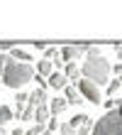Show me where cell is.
I'll use <instances>...</instances> for the list:
<instances>
[{
	"label": "cell",
	"mask_w": 122,
	"mask_h": 135,
	"mask_svg": "<svg viewBox=\"0 0 122 135\" xmlns=\"http://www.w3.org/2000/svg\"><path fill=\"white\" fill-rule=\"evenodd\" d=\"M32 79H34V69H32V64L7 57L5 69H3V84L7 86V89H17L20 91L22 86H27L32 81Z\"/></svg>",
	"instance_id": "obj_1"
},
{
	"label": "cell",
	"mask_w": 122,
	"mask_h": 135,
	"mask_svg": "<svg viewBox=\"0 0 122 135\" xmlns=\"http://www.w3.org/2000/svg\"><path fill=\"white\" fill-rule=\"evenodd\" d=\"M34 81L39 84V89H46V86H49V84H46V76H39L37 71H34Z\"/></svg>",
	"instance_id": "obj_22"
},
{
	"label": "cell",
	"mask_w": 122,
	"mask_h": 135,
	"mask_svg": "<svg viewBox=\"0 0 122 135\" xmlns=\"http://www.w3.org/2000/svg\"><path fill=\"white\" fill-rule=\"evenodd\" d=\"M115 57L122 59V44H115Z\"/></svg>",
	"instance_id": "obj_27"
},
{
	"label": "cell",
	"mask_w": 122,
	"mask_h": 135,
	"mask_svg": "<svg viewBox=\"0 0 122 135\" xmlns=\"http://www.w3.org/2000/svg\"><path fill=\"white\" fill-rule=\"evenodd\" d=\"M46 120H49V106H37V110H34V123L46 125Z\"/></svg>",
	"instance_id": "obj_13"
},
{
	"label": "cell",
	"mask_w": 122,
	"mask_h": 135,
	"mask_svg": "<svg viewBox=\"0 0 122 135\" xmlns=\"http://www.w3.org/2000/svg\"><path fill=\"white\" fill-rule=\"evenodd\" d=\"M5 61H7V54H0V79H3V69H5Z\"/></svg>",
	"instance_id": "obj_25"
},
{
	"label": "cell",
	"mask_w": 122,
	"mask_h": 135,
	"mask_svg": "<svg viewBox=\"0 0 122 135\" xmlns=\"http://www.w3.org/2000/svg\"><path fill=\"white\" fill-rule=\"evenodd\" d=\"M63 74H66V79H68V81H73V84H76L78 79L83 76V74H81V69L76 66V61H66V66H63Z\"/></svg>",
	"instance_id": "obj_9"
},
{
	"label": "cell",
	"mask_w": 122,
	"mask_h": 135,
	"mask_svg": "<svg viewBox=\"0 0 122 135\" xmlns=\"http://www.w3.org/2000/svg\"><path fill=\"white\" fill-rule=\"evenodd\" d=\"M86 52H88V44H66V47H61V59L76 61L81 57H86Z\"/></svg>",
	"instance_id": "obj_5"
},
{
	"label": "cell",
	"mask_w": 122,
	"mask_h": 135,
	"mask_svg": "<svg viewBox=\"0 0 122 135\" xmlns=\"http://www.w3.org/2000/svg\"><path fill=\"white\" fill-rule=\"evenodd\" d=\"M103 103H105V108H108V110H112V108H117V106H122V101H120V98H105Z\"/></svg>",
	"instance_id": "obj_19"
},
{
	"label": "cell",
	"mask_w": 122,
	"mask_h": 135,
	"mask_svg": "<svg viewBox=\"0 0 122 135\" xmlns=\"http://www.w3.org/2000/svg\"><path fill=\"white\" fill-rule=\"evenodd\" d=\"M117 79H120V84H122V76H117Z\"/></svg>",
	"instance_id": "obj_31"
},
{
	"label": "cell",
	"mask_w": 122,
	"mask_h": 135,
	"mask_svg": "<svg viewBox=\"0 0 122 135\" xmlns=\"http://www.w3.org/2000/svg\"><path fill=\"white\" fill-rule=\"evenodd\" d=\"M46 130V125H42V123H37L34 128H29V130H24V135H42Z\"/></svg>",
	"instance_id": "obj_18"
},
{
	"label": "cell",
	"mask_w": 122,
	"mask_h": 135,
	"mask_svg": "<svg viewBox=\"0 0 122 135\" xmlns=\"http://www.w3.org/2000/svg\"><path fill=\"white\" fill-rule=\"evenodd\" d=\"M27 101H29V103H34V106H46V101H49L46 89H37V91H32Z\"/></svg>",
	"instance_id": "obj_10"
},
{
	"label": "cell",
	"mask_w": 122,
	"mask_h": 135,
	"mask_svg": "<svg viewBox=\"0 0 122 135\" xmlns=\"http://www.w3.org/2000/svg\"><path fill=\"white\" fill-rule=\"evenodd\" d=\"M0 135H7V130H5V125H0Z\"/></svg>",
	"instance_id": "obj_29"
},
{
	"label": "cell",
	"mask_w": 122,
	"mask_h": 135,
	"mask_svg": "<svg viewBox=\"0 0 122 135\" xmlns=\"http://www.w3.org/2000/svg\"><path fill=\"white\" fill-rule=\"evenodd\" d=\"M12 47H15V42H0V49H3V52H10Z\"/></svg>",
	"instance_id": "obj_24"
},
{
	"label": "cell",
	"mask_w": 122,
	"mask_h": 135,
	"mask_svg": "<svg viewBox=\"0 0 122 135\" xmlns=\"http://www.w3.org/2000/svg\"><path fill=\"white\" fill-rule=\"evenodd\" d=\"M110 74H115V76H122V61H120V64H115V66H110Z\"/></svg>",
	"instance_id": "obj_23"
},
{
	"label": "cell",
	"mask_w": 122,
	"mask_h": 135,
	"mask_svg": "<svg viewBox=\"0 0 122 135\" xmlns=\"http://www.w3.org/2000/svg\"><path fill=\"white\" fill-rule=\"evenodd\" d=\"M12 135H24V130H22V128H15V130H12Z\"/></svg>",
	"instance_id": "obj_28"
},
{
	"label": "cell",
	"mask_w": 122,
	"mask_h": 135,
	"mask_svg": "<svg viewBox=\"0 0 122 135\" xmlns=\"http://www.w3.org/2000/svg\"><path fill=\"white\" fill-rule=\"evenodd\" d=\"M76 89L81 91V96H83L86 101H91L93 106H98V103L103 101V93H100V86H98V84H93L91 79H83V76H81L78 81H76Z\"/></svg>",
	"instance_id": "obj_4"
},
{
	"label": "cell",
	"mask_w": 122,
	"mask_h": 135,
	"mask_svg": "<svg viewBox=\"0 0 122 135\" xmlns=\"http://www.w3.org/2000/svg\"><path fill=\"white\" fill-rule=\"evenodd\" d=\"M81 74H83V79H91L93 84L98 86H105L110 81V61L103 57H93V59H86L83 69H81Z\"/></svg>",
	"instance_id": "obj_2"
},
{
	"label": "cell",
	"mask_w": 122,
	"mask_h": 135,
	"mask_svg": "<svg viewBox=\"0 0 122 135\" xmlns=\"http://www.w3.org/2000/svg\"><path fill=\"white\" fill-rule=\"evenodd\" d=\"M7 57H10V59H17V61H27V64L32 61V54H29V52H24L22 47H17V44L10 49V54H7Z\"/></svg>",
	"instance_id": "obj_11"
},
{
	"label": "cell",
	"mask_w": 122,
	"mask_h": 135,
	"mask_svg": "<svg viewBox=\"0 0 122 135\" xmlns=\"http://www.w3.org/2000/svg\"><path fill=\"white\" fill-rule=\"evenodd\" d=\"M86 120H88V115H86V113H78V115H73L71 120H68V125H71L73 130H76V128H81V125H83Z\"/></svg>",
	"instance_id": "obj_16"
},
{
	"label": "cell",
	"mask_w": 122,
	"mask_h": 135,
	"mask_svg": "<svg viewBox=\"0 0 122 135\" xmlns=\"http://www.w3.org/2000/svg\"><path fill=\"white\" fill-rule=\"evenodd\" d=\"M42 135H51V133H49V130H44V133H42Z\"/></svg>",
	"instance_id": "obj_30"
},
{
	"label": "cell",
	"mask_w": 122,
	"mask_h": 135,
	"mask_svg": "<svg viewBox=\"0 0 122 135\" xmlns=\"http://www.w3.org/2000/svg\"><path fill=\"white\" fill-rule=\"evenodd\" d=\"M122 89V84H120V79H112V81H108V93L110 96H115V93Z\"/></svg>",
	"instance_id": "obj_17"
},
{
	"label": "cell",
	"mask_w": 122,
	"mask_h": 135,
	"mask_svg": "<svg viewBox=\"0 0 122 135\" xmlns=\"http://www.w3.org/2000/svg\"><path fill=\"white\" fill-rule=\"evenodd\" d=\"M51 71H54V64H51L49 59H39V61H37V74H39V76H49Z\"/></svg>",
	"instance_id": "obj_12"
},
{
	"label": "cell",
	"mask_w": 122,
	"mask_h": 135,
	"mask_svg": "<svg viewBox=\"0 0 122 135\" xmlns=\"http://www.w3.org/2000/svg\"><path fill=\"white\" fill-rule=\"evenodd\" d=\"M63 98L68 101V106H81V103L86 101L83 96H81V91L76 89V86H66V89H63Z\"/></svg>",
	"instance_id": "obj_7"
},
{
	"label": "cell",
	"mask_w": 122,
	"mask_h": 135,
	"mask_svg": "<svg viewBox=\"0 0 122 135\" xmlns=\"http://www.w3.org/2000/svg\"><path fill=\"white\" fill-rule=\"evenodd\" d=\"M46 84L51 86V89H56V91H63L68 86V79H66L63 71H51V74L46 76Z\"/></svg>",
	"instance_id": "obj_6"
},
{
	"label": "cell",
	"mask_w": 122,
	"mask_h": 135,
	"mask_svg": "<svg viewBox=\"0 0 122 135\" xmlns=\"http://www.w3.org/2000/svg\"><path fill=\"white\" fill-rule=\"evenodd\" d=\"M68 108V101L66 98H49V113L51 115H59Z\"/></svg>",
	"instance_id": "obj_8"
},
{
	"label": "cell",
	"mask_w": 122,
	"mask_h": 135,
	"mask_svg": "<svg viewBox=\"0 0 122 135\" xmlns=\"http://www.w3.org/2000/svg\"><path fill=\"white\" fill-rule=\"evenodd\" d=\"M15 118V110L10 106H0V125H7Z\"/></svg>",
	"instance_id": "obj_14"
},
{
	"label": "cell",
	"mask_w": 122,
	"mask_h": 135,
	"mask_svg": "<svg viewBox=\"0 0 122 135\" xmlns=\"http://www.w3.org/2000/svg\"><path fill=\"white\" fill-rule=\"evenodd\" d=\"M46 47H49L46 42H39V39H37V42H34V49H39V52H44V49H46Z\"/></svg>",
	"instance_id": "obj_26"
},
{
	"label": "cell",
	"mask_w": 122,
	"mask_h": 135,
	"mask_svg": "<svg viewBox=\"0 0 122 135\" xmlns=\"http://www.w3.org/2000/svg\"><path fill=\"white\" fill-rule=\"evenodd\" d=\"M59 135H76V130H73L68 123H63V125H59Z\"/></svg>",
	"instance_id": "obj_20"
},
{
	"label": "cell",
	"mask_w": 122,
	"mask_h": 135,
	"mask_svg": "<svg viewBox=\"0 0 122 135\" xmlns=\"http://www.w3.org/2000/svg\"><path fill=\"white\" fill-rule=\"evenodd\" d=\"M56 128H59V123H56V115H54V118H49V120H46V130H49V133H54Z\"/></svg>",
	"instance_id": "obj_21"
},
{
	"label": "cell",
	"mask_w": 122,
	"mask_h": 135,
	"mask_svg": "<svg viewBox=\"0 0 122 135\" xmlns=\"http://www.w3.org/2000/svg\"><path fill=\"white\" fill-rule=\"evenodd\" d=\"M93 125H95V123H93V118L88 115V120L81 125V128H76V135H91V133H93Z\"/></svg>",
	"instance_id": "obj_15"
},
{
	"label": "cell",
	"mask_w": 122,
	"mask_h": 135,
	"mask_svg": "<svg viewBox=\"0 0 122 135\" xmlns=\"http://www.w3.org/2000/svg\"><path fill=\"white\" fill-rule=\"evenodd\" d=\"M91 135H122V106L108 110V113L93 125Z\"/></svg>",
	"instance_id": "obj_3"
}]
</instances>
